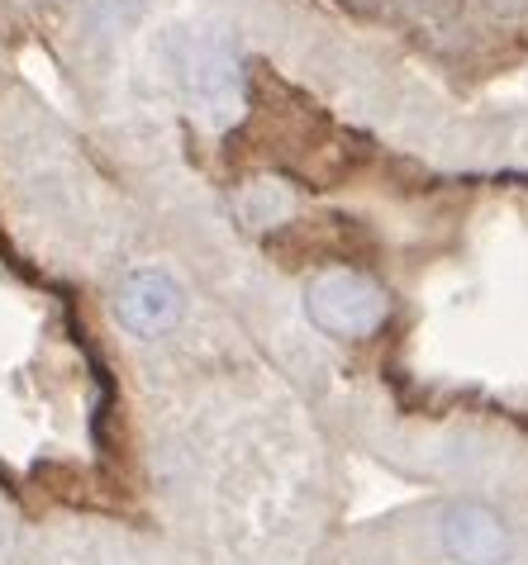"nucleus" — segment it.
I'll list each match as a JSON object with an SVG mask.
<instances>
[{
    "instance_id": "1",
    "label": "nucleus",
    "mask_w": 528,
    "mask_h": 565,
    "mask_svg": "<svg viewBox=\"0 0 528 565\" xmlns=\"http://www.w3.org/2000/svg\"><path fill=\"white\" fill-rule=\"evenodd\" d=\"M181 86H186V100H191L196 119L214 134L234 129L247 109L243 62L224 34H191L181 43Z\"/></svg>"
},
{
    "instance_id": "2",
    "label": "nucleus",
    "mask_w": 528,
    "mask_h": 565,
    "mask_svg": "<svg viewBox=\"0 0 528 565\" xmlns=\"http://www.w3.org/2000/svg\"><path fill=\"white\" fill-rule=\"evenodd\" d=\"M386 290L357 271H324L305 286V313L329 338H371L386 323Z\"/></svg>"
},
{
    "instance_id": "3",
    "label": "nucleus",
    "mask_w": 528,
    "mask_h": 565,
    "mask_svg": "<svg viewBox=\"0 0 528 565\" xmlns=\"http://www.w3.org/2000/svg\"><path fill=\"white\" fill-rule=\"evenodd\" d=\"M115 319L134 338H162L186 319V290L162 266H138L115 290Z\"/></svg>"
},
{
    "instance_id": "4",
    "label": "nucleus",
    "mask_w": 528,
    "mask_h": 565,
    "mask_svg": "<svg viewBox=\"0 0 528 565\" xmlns=\"http://www.w3.org/2000/svg\"><path fill=\"white\" fill-rule=\"evenodd\" d=\"M439 546L457 565H505L509 561V527L481 499H457L439 513Z\"/></svg>"
},
{
    "instance_id": "5",
    "label": "nucleus",
    "mask_w": 528,
    "mask_h": 565,
    "mask_svg": "<svg viewBox=\"0 0 528 565\" xmlns=\"http://www.w3.org/2000/svg\"><path fill=\"white\" fill-rule=\"evenodd\" d=\"M414 14H424V20H453L457 0H405Z\"/></svg>"
},
{
    "instance_id": "6",
    "label": "nucleus",
    "mask_w": 528,
    "mask_h": 565,
    "mask_svg": "<svg viewBox=\"0 0 528 565\" xmlns=\"http://www.w3.org/2000/svg\"><path fill=\"white\" fill-rule=\"evenodd\" d=\"M10 546H14V527H10V513L0 509V561L10 556Z\"/></svg>"
},
{
    "instance_id": "7",
    "label": "nucleus",
    "mask_w": 528,
    "mask_h": 565,
    "mask_svg": "<svg viewBox=\"0 0 528 565\" xmlns=\"http://www.w3.org/2000/svg\"><path fill=\"white\" fill-rule=\"evenodd\" d=\"M490 6H495V10H500V14H519V10L528 6V0H490Z\"/></svg>"
}]
</instances>
